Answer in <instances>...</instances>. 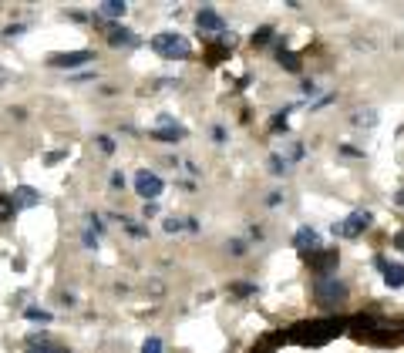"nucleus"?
<instances>
[{
    "label": "nucleus",
    "mask_w": 404,
    "mask_h": 353,
    "mask_svg": "<svg viewBox=\"0 0 404 353\" xmlns=\"http://www.w3.org/2000/svg\"><path fill=\"white\" fill-rule=\"evenodd\" d=\"M152 47H156L162 58H169V61H186L189 54H192V47H189L186 37H182V34H172V31L156 34V37H152Z\"/></svg>",
    "instance_id": "1"
},
{
    "label": "nucleus",
    "mask_w": 404,
    "mask_h": 353,
    "mask_svg": "<svg viewBox=\"0 0 404 353\" xmlns=\"http://www.w3.org/2000/svg\"><path fill=\"white\" fill-rule=\"evenodd\" d=\"M313 296H317V303H324V307H337L347 300V286H343L337 276H320L313 283Z\"/></svg>",
    "instance_id": "2"
},
{
    "label": "nucleus",
    "mask_w": 404,
    "mask_h": 353,
    "mask_svg": "<svg viewBox=\"0 0 404 353\" xmlns=\"http://www.w3.org/2000/svg\"><path fill=\"white\" fill-rule=\"evenodd\" d=\"M162 188H165V185H162V179H158L156 172H139V175H135V192H139L141 199H158Z\"/></svg>",
    "instance_id": "3"
},
{
    "label": "nucleus",
    "mask_w": 404,
    "mask_h": 353,
    "mask_svg": "<svg viewBox=\"0 0 404 353\" xmlns=\"http://www.w3.org/2000/svg\"><path fill=\"white\" fill-rule=\"evenodd\" d=\"M367 226H371V215H367V212H354V215H347L341 226H334V232H341L343 239H354V236H360Z\"/></svg>",
    "instance_id": "4"
},
{
    "label": "nucleus",
    "mask_w": 404,
    "mask_h": 353,
    "mask_svg": "<svg viewBox=\"0 0 404 353\" xmlns=\"http://www.w3.org/2000/svg\"><path fill=\"white\" fill-rule=\"evenodd\" d=\"M91 51H68V54H51V68H78V64H91Z\"/></svg>",
    "instance_id": "5"
},
{
    "label": "nucleus",
    "mask_w": 404,
    "mask_h": 353,
    "mask_svg": "<svg viewBox=\"0 0 404 353\" xmlns=\"http://www.w3.org/2000/svg\"><path fill=\"white\" fill-rule=\"evenodd\" d=\"M11 199H14L17 209H31V205H37V202H41V192H37V188H31V185H20V188H14V195H11Z\"/></svg>",
    "instance_id": "6"
},
{
    "label": "nucleus",
    "mask_w": 404,
    "mask_h": 353,
    "mask_svg": "<svg viewBox=\"0 0 404 353\" xmlns=\"http://www.w3.org/2000/svg\"><path fill=\"white\" fill-rule=\"evenodd\" d=\"M196 24H199L202 31H222L226 24H222V17L213 11V7H202L199 14H196Z\"/></svg>",
    "instance_id": "7"
},
{
    "label": "nucleus",
    "mask_w": 404,
    "mask_h": 353,
    "mask_svg": "<svg viewBox=\"0 0 404 353\" xmlns=\"http://www.w3.org/2000/svg\"><path fill=\"white\" fill-rule=\"evenodd\" d=\"M381 269H384V283H388L391 290H398V286H404V266H391V262L381 259Z\"/></svg>",
    "instance_id": "8"
},
{
    "label": "nucleus",
    "mask_w": 404,
    "mask_h": 353,
    "mask_svg": "<svg viewBox=\"0 0 404 353\" xmlns=\"http://www.w3.org/2000/svg\"><path fill=\"white\" fill-rule=\"evenodd\" d=\"M128 7H125V0H105V4H98V17H122Z\"/></svg>",
    "instance_id": "9"
},
{
    "label": "nucleus",
    "mask_w": 404,
    "mask_h": 353,
    "mask_svg": "<svg viewBox=\"0 0 404 353\" xmlns=\"http://www.w3.org/2000/svg\"><path fill=\"white\" fill-rule=\"evenodd\" d=\"M108 41H111V44H115V47H128V44H135V34H132V31H122V27H111V31H108Z\"/></svg>",
    "instance_id": "10"
},
{
    "label": "nucleus",
    "mask_w": 404,
    "mask_h": 353,
    "mask_svg": "<svg viewBox=\"0 0 404 353\" xmlns=\"http://www.w3.org/2000/svg\"><path fill=\"white\" fill-rule=\"evenodd\" d=\"M293 243H296V249H317L320 239H317V232H313V229H300Z\"/></svg>",
    "instance_id": "11"
},
{
    "label": "nucleus",
    "mask_w": 404,
    "mask_h": 353,
    "mask_svg": "<svg viewBox=\"0 0 404 353\" xmlns=\"http://www.w3.org/2000/svg\"><path fill=\"white\" fill-rule=\"evenodd\" d=\"M152 135H156V139H162V141H179L186 131H182V128H156Z\"/></svg>",
    "instance_id": "12"
},
{
    "label": "nucleus",
    "mask_w": 404,
    "mask_h": 353,
    "mask_svg": "<svg viewBox=\"0 0 404 353\" xmlns=\"http://www.w3.org/2000/svg\"><path fill=\"white\" fill-rule=\"evenodd\" d=\"M141 353H162V340L158 337H149L141 343Z\"/></svg>",
    "instance_id": "13"
},
{
    "label": "nucleus",
    "mask_w": 404,
    "mask_h": 353,
    "mask_svg": "<svg viewBox=\"0 0 404 353\" xmlns=\"http://www.w3.org/2000/svg\"><path fill=\"white\" fill-rule=\"evenodd\" d=\"M11 212H17V205H14V199H4L0 195V219H7Z\"/></svg>",
    "instance_id": "14"
},
{
    "label": "nucleus",
    "mask_w": 404,
    "mask_h": 353,
    "mask_svg": "<svg viewBox=\"0 0 404 353\" xmlns=\"http://www.w3.org/2000/svg\"><path fill=\"white\" fill-rule=\"evenodd\" d=\"M98 145H101V152H115V141H111L108 135H101V139H98Z\"/></svg>",
    "instance_id": "15"
},
{
    "label": "nucleus",
    "mask_w": 404,
    "mask_h": 353,
    "mask_svg": "<svg viewBox=\"0 0 404 353\" xmlns=\"http://www.w3.org/2000/svg\"><path fill=\"white\" fill-rule=\"evenodd\" d=\"M27 316H31V320H51V316H47V313H41V309H27Z\"/></svg>",
    "instance_id": "16"
},
{
    "label": "nucleus",
    "mask_w": 404,
    "mask_h": 353,
    "mask_svg": "<svg viewBox=\"0 0 404 353\" xmlns=\"http://www.w3.org/2000/svg\"><path fill=\"white\" fill-rule=\"evenodd\" d=\"M266 41H270V27H263V31L256 34V44H266Z\"/></svg>",
    "instance_id": "17"
},
{
    "label": "nucleus",
    "mask_w": 404,
    "mask_h": 353,
    "mask_svg": "<svg viewBox=\"0 0 404 353\" xmlns=\"http://www.w3.org/2000/svg\"><path fill=\"white\" fill-rule=\"evenodd\" d=\"M394 249H401V252H404V232H398V236H394Z\"/></svg>",
    "instance_id": "18"
},
{
    "label": "nucleus",
    "mask_w": 404,
    "mask_h": 353,
    "mask_svg": "<svg viewBox=\"0 0 404 353\" xmlns=\"http://www.w3.org/2000/svg\"><path fill=\"white\" fill-rule=\"evenodd\" d=\"M7 81H11V71H4V68H0V84H7Z\"/></svg>",
    "instance_id": "19"
},
{
    "label": "nucleus",
    "mask_w": 404,
    "mask_h": 353,
    "mask_svg": "<svg viewBox=\"0 0 404 353\" xmlns=\"http://www.w3.org/2000/svg\"><path fill=\"white\" fill-rule=\"evenodd\" d=\"M398 205H404V192H398Z\"/></svg>",
    "instance_id": "20"
}]
</instances>
